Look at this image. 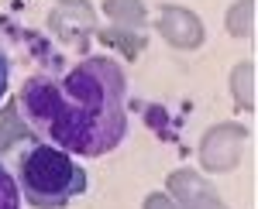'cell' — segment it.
<instances>
[{
  "mask_svg": "<svg viewBox=\"0 0 258 209\" xmlns=\"http://www.w3.org/2000/svg\"><path fill=\"white\" fill-rule=\"evenodd\" d=\"M14 182L21 189V202H28L35 209L73 206V199H80L90 185L86 168L73 154L59 151L52 144H41V141H31L21 148Z\"/></svg>",
  "mask_w": 258,
  "mask_h": 209,
  "instance_id": "obj_2",
  "label": "cell"
},
{
  "mask_svg": "<svg viewBox=\"0 0 258 209\" xmlns=\"http://www.w3.org/2000/svg\"><path fill=\"white\" fill-rule=\"evenodd\" d=\"M7 86H11V58H7L4 45H0V99L7 96Z\"/></svg>",
  "mask_w": 258,
  "mask_h": 209,
  "instance_id": "obj_4",
  "label": "cell"
},
{
  "mask_svg": "<svg viewBox=\"0 0 258 209\" xmlns=\"http://www.w3.org/2000/svg\"><path fill=\"white\" fill-rule=\"evenodd\" d=\"M18 114L41 144L73 158H103L127 137V76L110 55L35 72L18 93Z\"/></svg>",
  "mask_w": 258,
  "mask_h": 209,
  "instance_id": "obj_1",
  "label": "cell"
},
{
  "mask_svg": "<svg viewBox=\"0 0 258 209\" xmlns=\"http://www.w3.org/2000/svg\"><path fill=\"white\" fill-rule=\"evenodd\" d=\"M0 209H21V189L14 182V171L0 158Z\"/></svg>",
  "mask_w": 258,
  "mask_h": 209,
  "instance_id": "obj_3",
  "label": "cell"
}]
</instances>
